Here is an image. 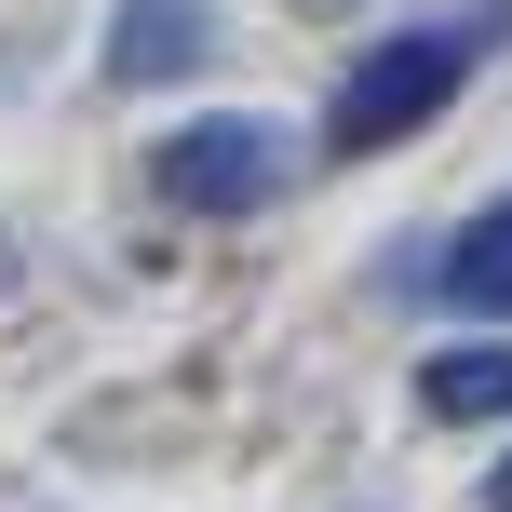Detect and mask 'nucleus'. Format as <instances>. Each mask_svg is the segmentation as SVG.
<instances>
[{
	"mask_svg": "<svg viewBox=\"0 0 512 512\" xmlns=\"http://www.w3.org/2000/svg\"><path fill=\"white\" fill-rule=\"evenodd\" d=\"M499 41H512V0H499V14H472V27H391V41H364L351 68H337V95H324V149H337V162L405 149L432 108H459V81L486 68Z\"/></svg>",
	"mask_w": 512,
	"mask_h": 512,
	"instance_id": "obj_1",
	"label": "nucleus"
},
{
	"mask_svg": "<svg viewBox=\"0 0 512 512\" xmlns=\"http://www.w3.org/2000/svg\"><path fill=\"white\" fill-rule=\"evenodd\" d=\"M283 176H297V149H283L270 122H243V108H230V122H189V135H162V149H149V189H162L176 216H256Z\"/></svg>",
	"mask_w": 512,
	"mask_h": 512,
	"instance_id": "obj_2",
	"label": "nucleus"
},
{
	"mask_svg": "<svg viewBox=\"0 0 512 512\" xmlns=\"http://www.w3.org/2000/svg\"><path fill=\"white\" fill-rule=\"evenodd\" d=\"M203 0H122V27H108V81H176L203 68Z\"/></svg>",
	"mask_w": 512,
	"mask_h": 512,
	"instance_id": "obj_3",
	"label": "nucleus"
},
{
	"mask_svg": "<svg viewBox=\"0 0 512 512\" xmlns=\"http://www.w3.org/2000/svg\"><path fill=\"white\" fill-rule=\"evenodd\" d=\"M432 297L445 310H512V189L486 216H459V243L432 256Z\"/></svg>",
	"mask_w": 512,
	"mask_h": 512,
	"instance_id": "obj_4",
	"label": "nucleus"
},
{
	"mask_svg": "<svg viewBox=\"0 0 512 512\" xmlns=\"http://www.w3.org/2000/svg\"><path fill=\"white\" fill-rule=\"evenodd\" d=\"M418 405L432 418H512V351H432L418 364Z\"/></svg>",
	"mask_w": 512,
	"mask_h": 512,
	"instance_id": "obj_5",
	"label": "nucleus"
},
{
	"mask_svg": "<svg viewBox=\"0 0 512 512\" xmlns=\"http://www.w3.org/2000/svg\"><path fill=\"white\" fill-rule=\"evenodd\" d=\"M486 512H512V459H499V472H486Z\"/></svg>",
	"mask_w": 512,
	"mask_h": 512,
	"instance_id": "obj_6",
	"label": "nucleus"
}]
</instances>
